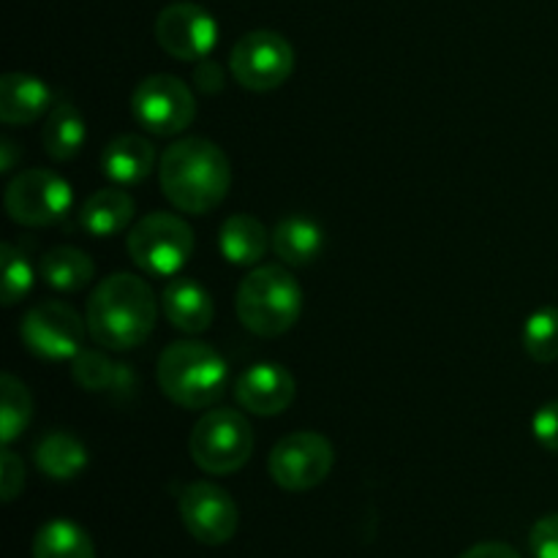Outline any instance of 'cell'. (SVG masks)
Wrapping results in <instances>:
<instances>
[{"label":"cell","instance_id":"6da1fadb","mask_svg":"<svg viewBox=\"0 0 558 558\" xmlns=\"http://www.w3.org/2000/svg\"><path fill=\"white\" fill-rule=\"evenodd\" d=\"M158 183L180 213L205 216L227 199L232 189V163L216 142L189 136L167 147L158 163Z\"/></svg>","mask_w":558,"mask_h":558},{"label":"cell","instance_id":"7a4b0ae2","mask_svg":"<svg viewBox=\"0 0 558 558\" xmlns=\"http://www.w3.org/2000/svg\"><path fill=\"white\" fill-rule=\"evenodd\" d=\"M156 294L145 278L114 272L93 289L87 300V332L109 352L142 347L156 330Z\"/></svg>","mask_w":558,"mask_h":558},{"label":"cell","instance_id":"3957f363","mask_svg":"<svg viewBox=\"0 0 558 558\" xmlns=\"http://www.w3.org/2000/svg\"><path fill=\"white\" fill-rule=\"evenodd\" d=\"M156 379L163 396L178 407L207 409L227 390L229 365L210 343L178 341L158 357Z\"/></svg>","mask_w":558,"mask_h":558},{"label":"cell","instance_id":"277c9868","mask_svg":"<svg viewBox=\"0 0 558 558\" xmlns=\"http://www.w3.org/2000/svg\"><path fill=\"white\" fill-rule=\"evenodd\" d=\"M303 303V287L287 267L262 265L240 281L234 308L245 330L259 338H278L298 325Z\"/></svg>","mask_w":558,"mask_h":558},{"label":"cell","instance_id":"5b68a950","mask_svg":"<svg viewBox=\"0 0 558 558\" xmlns=\"http://www.w3.org/2000/svg\"><path fill=\"white\" fill-rule=\"evenodd\" d=\"M189 452L207 474H234L254 456V428L238 409H210L196 420Z\"/></svg>","mask_w":558,"mask_h":558},{"label":"cell","instance_id":"8992f818","mask_svg":"<svg viewBox=\"0 0 558 558\" xmlns=\"http://www.w3.org/2000/svg\"><path fill=\"white\" fill-rule=\"evenodd\" d=\"M131 262L150 278H172L194 254V229L174 213H150L125 238Z\"/></svg>","mask_w":558,"mask_h":558},{"label":"cell","instance_id":"52a82bcc","mask_svg":"<svg viewBox=\"0 0 558 558\" xmlns=\"http://www.w3.org/2000/svg\"><path fill=\"white\" fill-rule=\"evenodd\" d=\"M336 463V452L327 436L316 430H294L283 436L267 458V472L278 488L305 494L325 483Z\"/></svg>","mask_w":558,"mask_h":558},{"label":"cell","instance_id":"ba28073f","mask_svg":"<svg viewBox=\"0 0 558 558\" xmlns=\"http://www.w3.org/2000/svg\"><path fill=\"white\" fill-rule=\"evenodd\" d=\"M234 82L251 93H270L287 85L294 71V49L281 33L251 31L229 54Z\"/></svg>","mask_w":558,"mask_h":558},{"label":"cell","instance_id":"9c48e42d","mask_svg":"<svg viewBox=\"0 0 558 558\" xmlns=\"http://www.w3.org/2000/svg\"><path fill=\"white\" fill-rule=\"evenodd\" d=\"M131 114L153 136H178L194 123L196 98L172 74L145 76L131 93Z\"/></svg>","mask_w":558,"mask_h":558},{"label":"cell","instance_id":"30bf717a","mask_svg":"<svg viewBox=\"0 0 558 558\" xmlns=\"http://www.w3.org/2000/svg\"><path fill=\"white\" fill-rule=\"evenodd\" d=\"M3 205L11 221L20 227H52L69 216L74 191L49 169H27L5 185Z\"/></svg>","mask_w":558,"mask_h":558},{"label":"cell","instance_id":"8fae6325","mask_svg":"<svg viewBox=\"0 0 558 558\" xmlns=\"http://www.w3.org/2000/svg\"><path fill=\"white\" fill-rule=\"evenodd\" d=\"M87 319H82L71 305L47 300V303L33 305L20 325L22 343L38 360L49 363H63L74 360L85 343Z\"/></svg>","mask_w":558,"mask_h":558},{"label":"cell","instance_id":"7c38bea8","mask_svg":"<svg viewBox=\"0 0 558 558\" xmlns=\"http://www.w3.org/2000/svg\"><path fill=\"white\" fill-rule=\"evenodd\" d=\"M180 518L196 543L227 545L240 529V510L232 496L213 483H191L180 494Z\"/></svg>","mask_w":558,"mask_h":558},{"label":"cell","instance_id":"4fadbf2b","mask_svg":"<svg viewBox=\"0 0 558 558\" xmlns=\"http://www.w3.org/2000/svg\"><path fill=\"white\" fill-rule=\"evenodd\" d=\"M158 47L174 60L199 63L218 44V22L196 3H172L156 20Z\"/></svg>","mask_w":558,"mask_h":558},{"label":"cell","instance_id":"5bb4252c","mask_svg":"<svg viewBox=\"0 0 558 558\" xmlns=\"http://www.w3.org/2000/svg\"><path fill=\"white\" fill-rule=\"evenodd\" d=\"M294 376L278 363H254L234 381V398L240 407L259 417L283 414L294 401Z\"/></svg>","mask_w":558,"mask_h":558},{"label":"cell","instance_id":"9a60e30c","mask_svg":"<svg viewBox=\"0 0 558 558\" xmlns=\"http://www.w3.org/2000/svg\"><path fill=\"white\" fill-rule=\"evenodd\" d=\"M161 305L169 325L178 327L185 336H199V332L210 330L213 316H216L210 292L199 281H191V278L169 281L161 294Z\"/></svg>","mask_w":558,"mask_h":558},{"label":"cell","instance_id":"2e32d148","mask_svg":"<svg viewBox=\"0 0 558 558\" xmlns=\"http://www.w3.org/2000/svg\"><path fill=\"white\" fill-rule=\"evenodd\" d=\"M52 107V90L33 74L11 71L0 76V120L5 125H27Z\"/></svg>","mask_w":558,"mask_h":558},{"label":"cell","instance_id":"e0dca14e","mask_svg":"<svg viewBox=\"0 0 558 558\" xmlns=\"http://www.w3.org/2000/svg\"><path fill=\"white\" fill-rule=\"evenodd\" d=\"M156 167V147L140 134L114 136L101 150V172L118 185H136L150 178Z\"/></svg>","mask_w":558,"mask_h":558},{"label":"cell","instance_id":"ac0fdd59","mask_svg":"<svg viewBox=\"0 0 558 558\" xmlns=\"http://www.w3.org/2000/svg\"><path fill=\"white\" fill-rule=\"evenodd\" d=\"M267 234L265 223L248 213H234L221 223L218 232V248H221L223 259L234 267H256L267 251Z\"/></svg>","mask_w":558,"mask_h":558},{"label":"cell","instance_id":"d6986e66","mask_svg":"<svg viewBox=\"0 0 558 558\" xmlns=\"http://www.w3.org/2000/svg\"><path fill=\"white\" fill-rule=\"evenodd\" d=\"M134 196L123 191V185H112V189L96 191L82 205L80 223L93 238H112L134 221Z\"/></svg>","mask_w":558,"mask_h":558},{"label":"cell","instance_id":"ffe728a7","mask_svg":"<svg viewBox=\"0 0 558 558\" xmlns=\"http://www.w3.org/2000/svg\"><path fill=\"white\" fill-rule=\"evenodd\" d=\"M272 251L289 267H305L325 251V232L314 218L289 216L272 229Z\"/></svg>","mask_w":558,"mask_h":558},{"label":"cell","instance_id":"44dd1931","mask_svg":"<svg viewBox=\"0 0 558 558\" xmlns=\"http://www.w3.org/2000/svg\"><path fill=\"white\" fill-rule=\"evenodd\" d=\"M87 463H90L87 447L69 430H52L36 445V466L58 483L80 477Z\"/></svg>","mask_w":558,"mask_h":558},{"label":"cell","instance_id":"7402d4cb","mask_svg":"<svg viewBox=\"0 0 558 558\" xmlns=\"http://www.w3.org/2000/svg\"><path fill=\"white\" fill-rule=\"evenodd\" d=\"M87 140V123L74 104H58L47 114L41 129V145L52 161H71L82 153Z\"/></svg>","mask_w":558,"mask_h":558},{"label":"cell","instance_id":"603a6c76","mask_svg":"<svg viewBox=\"0 0 558 558\" xmlns=\"http://www.w3.org/2000/svg\"><path fill=\"white\" fill-rule=\"evenodd\" d=\"M38 276L54 292H80L93 281L96 265L85 251L74 248V245H58L38 259Z\"/></svg>","mask_w":558,"mask_h":558},{"label":"cell","instance_id":"cb8c5ba5","mask_svg":"<svg viewBox=\"0 0 558 558\" xmlns=\"http://www.w3.org/2000/svg\"><path fill=\"white\" fill-rule=\"evenodd\" d=\"M33 558H96V548L80 523L54 518L33 537Z\"/></svg>","mask_w":558,"mask_h":558},{"label":"cell","instance_id":"d4e9b609","mask_svg":"<svg viewBox=\"0 0 558 558\" xmlns=\"http://www.w3.org/2000/svg\"><path fill=\"white\" fill-rule=\"evenodd\" d=\"M33 420V398L16 376H0V441L9 447L20 439Z\"/></svg>","mask_w":558,"mask_h":558},{"label":"cell","instance_id":"484cf974","mask_svg":"<svg viewBox=\"0 0 558 558\" xmlns=\"http://www.w3.org/2000/svg\"><path fill=\"white\" fill-rule=\"evenodd\" d=\"M71 374H74V381L82 390L90 392H109L114 387H129V371L123 368V363H112L101 352H87V349H82L71 360Z\"/></svg>","mask_w":558,"mask_h":558},{"label":"cell","instance_id":"4316f807","mask_svg":"<svg viewBox=\"0 0 558 558\" xmlns=\"http://www.w3.org/2000/svg\"><path fill=\"white\" fill-rule=\"evenodd\" d=\"M523 349L534 363L558 360V308H539L523 325Z\"/></svg>","mask_w":558,"mask_h":558},{"label":"cell","instance_id":"83f0119b","mask_svg":"<svg viewBox=\"0 0 558 558\" xmlns=\"http://www.w3.org/2000/svg\"><path fill=\"white\" fill-rule=\"evenodd\" d=\"M0 254H3V305L11 308V305H16L20 300H25L31 294L36 272H33L25 254L16 251L11 243H5L0 248Z\"/></svg>","mask_w":558,"mask_h":558},{"label":"cell","instance_id":"f1b7e54d","mask_svg":"<svg viewBox=\"0 0 558 558\" xmlns=\"http://www.w3.org/2000/svg\"><path fill=\"white\" fill-rule=\"evenodd\" d=\"M529 548L534 558H558V512L534 523L529 532Z\"/></svg>","mask_w":558,"mask_h":558},{"label":"cell","instance_id":"f546056e","mask_svg":"<svg viewBox=\"0 0 558 558\" xmlns=\"http://www.w3.org/2000/svg\"><path fill=\"white\" fill-rule=\"evenodd\" d=\"M25 488V466H22V458L5 447L0 452V494L3 501H14L16 496Z\"/></svg>","mask_w":558,"mask_h":558},{"label":"cell","instance_id":"4dcf8cb0","mask_svg":"<svg viewBox=\"0 0 558 558\" xmlns=\"http://www.w3.org/2000/svg\"><path fill=\"white\" fill-rule=\"evenodd\" d=\"M532 430L539 447H545L548 452H558V401H550L537 409Z\"/></svg>","mask_w":558,"mask_h":558},{"label":"cell","instance_id":"1f68e13d","mask_svg":"<svg viewBox=\"0 0 558 558\" xmlns=\"http://www.w3.org/2000/svg\"><path fill=\"white\" fill-rule=\"evenodd\" d=\"M194 82H196V87H199L202 93H207V96L223 90L221 65H218L216 60H210V58L199 60V63H196V69H194Z\"/></svg>","mask_w":558,"mask_h":558},{"label":"cell","instance_id":"d6a6232c","mask_svg":"<svg viewBox=\"0 0 558 558\" xmlns=\"http://www.w3.org/2000/svg\"><path fill=\"white\" fill-rule=\"evenodd\" d=\"M461 558H523L512 545L507 543H480L469 548Z\"/></svg>","mask_w":558,"mask_h":558},{"label":"cell","instance_id":"836d02e7","mask_svg":"<svg viewBox=\"0 0 558 558\" xmlns=\"http://www.w3.org/2000/svg\"><path fill=\"white\" fill-rule=\"evenodd\" d=\"M0 153H3V161H0V172H11V169H14V142H11V140L0 142Z\"/></svg>","mask_w":558,"mask_h":558}]
</instances>
